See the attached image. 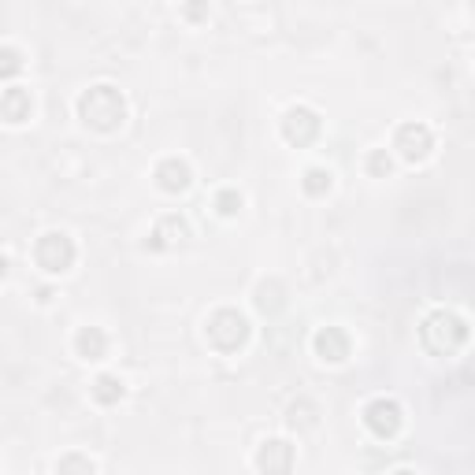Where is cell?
<instances>
[{
	"label": "cell",
	"mask_w": 475,
	"mask_h": 475,
	"mask_svg": "<svg viewBox=\"0 0 475 475\" xmlns=\"http://www.w3.org/2000/svg\"><path fill=\"white\" fill-rule=\"evenodd\" d=\"M78 119L93 131H119L127 119V101L115 86H90L78 97Z\"/></svg>",
	"instance_id": "obj_1"
},
{
	"label": "cell",
	"mask_w": 475,
	"mask_h": 475,
	"mask_svg": "<svg viewBox=\"0 0 475 475\" xmlns=\"http://www.w3.org/2000/svg\"><path fill=\"white\" fill-rule=\"evenodd\" d=\"M420 338H423L427 353L450 356V353H457L468 342V324L460 320L457 312H450V308H434L423 320V327H420Z\"/></svg>",
	"instance_id": "obj_2"
},
{
	"label": "cell",
	"mask_w": 475,
	"mask_h": 475,
	"mask_svg": "<svg viewBox=\"0 0 475 475\" xmlns=\"http://www.w3.org/2000/svg\"><path fill=\"white\" fill-rule=\"evenodd\" d=\"M205 334L219 353H234V349H242L246 338H249V320L238 308H219V312L208 315Z\"/></svg>",
	"instance_id": "obj_3"
},
{
	"label": "cell",
	"mask_w": 475,
	"mask_h": 475,
	"mask_svg": "<svg viewBox=\"0 0 475 475\" xmlns=\"http://www.w3.org/2000/svg\"><path fill=\"white\" fill-rule=\"evenodd\" d=\"M34 260H37V267H45L49 275H63L74 264V242L63 230L42 234V238H37V246H34Z\"/></svg>",
	"instance_id": "obj_4"
},
{
	"label": "cell",
	"mask_w": 475,
	"mask_h": 475,
	"mask_svg": "<svg viewBox=\"0 0 475 475\" xmlns=\"http://www.w3.org/2000/svg\"><path fill=\"white\" fill-rule=\"evenodd\" d=\"M320 131H324V119L315 115L312 108H290L286 111V119H283V138L290 141V145H297V149H305V145H312L315 138H320Z\"/></svg>",
	"instance_id": "obj_5"
},
{
	"label": "cell",
	"mask_w": 475,
	"mask_h": 475,
	"mask_svg": "<svg viewBox=\"0 0 475 475\" xmlns=\"http://www.w3.org/2000/svg\"><path fill=\"white\" fill-rule=\"evenodd\" d=\"M364 423L375 439H393V434L402 431V405L393 398H375L364 409Z\"/></svg>",
	"instance_id": "obj_6"
},
{
	"label": "cell",
	"mask_w": 475,
	"mask_h": 475,
	"mask_svg": "<svg viewBox=\"0 0 475 475\" xmlns=\"http://www.w3.org/2000/svg\"><path fill=\"white\" fill-rule=\"evenodd\" d=\"M393 149H398L409 164H416V160H423V156L434 149V134L423 123H402L398 134H393Z\"/></svg>",
	"instance_id": "obj_7"
},
{
	"label": "cell",
	"mask_w": 475,
	"mask_h": 475,
	"mask_svg": "<svg viewBox=\"0 0 475 475\" xmlns=\"http://www.w3.org/2000/svg\"><path fill=\"white\" fill-rule=\"evenodd\" d=\"M189 238V227H186V219L179 216V212H171V216H164L160 223L152 227V234H149V249H156V253H164V249H179L182 242Z\"/></svg>",
	"instance_id": "obj_8"
},
{
	"label": "cell",
	"mask_w": 475,
	"mask_h": 475,
	"mask_svg": "<svg viewBox=\"0 0 475 475\" xmlns=\"http://www.w3.org/2000/svg\"><path fill=\"white\" fill-rule=\"evenodd\" d=\"M312 345H315V356L327 361V364H342L349 356V334L342 327H320L315 338H312Z\"/></svg>",
	"instance_id": "obj_9"
},
{
	"label": "cell",
	"mask_w": 475,
	"mask_h": 475,
	"mask_svg": "<svg viewBox=\"0 0 475 475\" xmlns=\"http://www.w3.org/2000/svg\"><path fill=\"white\" fill-rule=\"evenodd\" d=\"M257 468L260 471H290L294 468V446L283 442V439L264 442L260 453H257Z\"/></svg>",
	"instance_id": "obj_10"
},
{
	"label": "cell",
	"mask_w": 475,
	"mask_h": 475,
	"mask_svg": "<svg viewBox=\"0 0 475 475\" xmlns=\"http://www.w3.org/2000/svg\"><path fill=\"white\" fill-rule=\"evenodd\" d=\"M156 182H160L164 193H182L189 186V164L179 160V156H168V160L156 164Z\"/></svg>",
	"instance_id": "obj_11"
},
{
	"label": "cell",
	"mask_w": 475,
	"mask_h": 475,
	"mask_svg": "<svg viewBox=\"0 0 475 475\" xmlns=\"http://www.w3.org/2000/svg\"><path fill=\"white\" fill-rule=\"evenodd\" d=\"M30 108H34L30 90L12 86V90L0 93V119H8V123H26V119H30Z\"/></svg>",
	"instance_id": "obj_12"
},
{
	"label": "cell",
	"mask_w": 475,
	"mask_h": 475,
	"mask_svg": "<svg viewBox=\"0 0 475 475\" xmlns=\"http://www.w3.org/2000/svg\"><path fill=\"white\" fill-rule=\"evenodd\" d=\"M74 349H78V356H86V361H101L108 353V338L101 327H82L74 334Z\"/></svg>",
	"instance_id": "obj_13"
},
{
	"label": "cell",
	"mask_w": 475,
	"mask_h": 475,
	"mask_svg": "<svg viewBox=\"0 0 475 475\" xmlns=\"http://www.w3.org/2000/svg\"><path fill=\"white\" fill-rule=\"evenodd\" d=\"M123 393H127V386H123L119 375H97L93 379V402L97 405H119L123 402Z\"/></svg>",
	"instance_id": "obj_14"
},
{
	"label": "cell",
	"mask_w": 475,
	"mask_h": 475,
	"mask_svg": "<svg viewBox=\"0 0 475 475\" xmlns=\"http://www.w3.org/2000/svg\"><path fill=\"white\" fill-rule=\"evenodd\" d=\"M305 193L308 197H324L327 189H331V171H324V168H312V171H305Z\"/></svg>",
	"instance_id": "obj_15"
},
{
	"label": "cell",
	"mask_w": 475,
	"mask_h": 475,
	"mask_svg": "<svg viewBox=\"0 0 475 475\" xmlns=\"http://www.w3.org/2000/svg\"><path fill=\"white\" fill-rule=\"evenodd\" d=\"M279 294H283L279 283H260V290H257L260 312H279V308H283V297H279Z\"/></svg>",
	"instance_id": "obj_16"
},
{
	"label": "cell",
	"mask_w": 475,
	"mask_h": 475,
	"mask_svg": "<svg viewBox=\"0 0 475 475\" xmlns=\"http://www.w3.org/2000/svg\"><path fill=\"white\" fill-rule=\"evenodd\" d=\"M216 212L219 216H238V212H242V193H238V189H219L216 193Z\"/></svg>",
	"instance_id": "obj_17"
},
{
	"label": "cell",
	"mask_w": 475,
	"mask_h": 475,
	"mask_svg": "<svg viewBox=\"0 0 475 475\" xmlns=\"http://www.w3.org/2000/svg\"><path fill=\"white\" fill-rule=\"evenodd\" d=\"M390 168H393V160H390L386 149H372V152H368V175H372V179H386Z\"/></svg>",
	"instance_id": "obj_18"
},
{
	"label": "cell",
	"mask_w": 475,
	"mask_h": 475,
	"mask_svg": "<svg viewBox=\"0 0 475 475\" xmlns=\"http://www.w3.org/2000/svg\"><path fill=\"white\" fill-rule=\"evenodd\" d=\"M23 71V53L19 49H0V78H15Z\"/></svg>",
	"instance_id": "obj_19"
},
{
	"label": "cell",
	"mask_w": 475,
	"mask_h": 475,
	"mask_svg": "<svg viewBox=\"0 0 475 475\" xmlns=\"http://www.w3.org/2000/svg\"><path fill=\"white\" fill-rule=\"evenodd\" d=\"M182 15H186L189 23H205V19H208V0H186Z\"/></svg>",
	"instance_id": "obj_20"
},
{
	"label": "cell",
	"mask_w": 475,
	"mask_h": 475,
	"mask_svg": "<svg viewBox=\"0 0 475 475\" xmlns=\"http://www.w3.org/2000/svg\"><path fill=\"white\" fill-rule=\"evenodd\" d=\"M97 464L90 460V457H63L60 464H56V471H93Z\"/></svg>",
	"instance_id": "obj_21"
},
{
	"label": "cell",
	"mask_w": 475,
	"mask_h": 475,
	"mask_svg": "<svg viewBox=\"0 0 475 475\" xmlns=\"http://www.w3.org/2000/svg\"><path fill=\"white\" fill-rule=\"evenodd\" d=\"M8 275V257H0V279H5Z\"/></svg>",
	"instance_id": "obj_22"
}]
</instances>
